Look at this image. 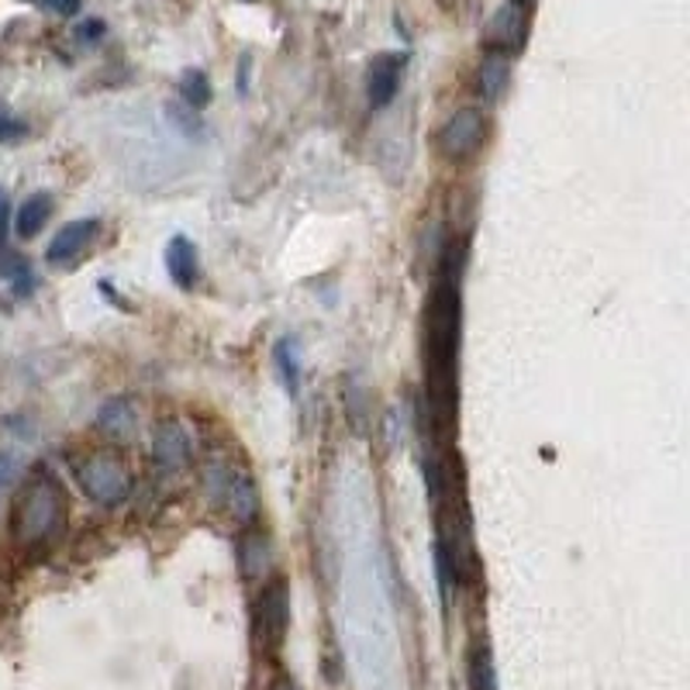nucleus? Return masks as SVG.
<instances>
[{
	"mask_svg": "<svg viewBox=\"0 0 690 690\" xmlns=\"http://www.w3.org/2000/svg\"><path fill=\"white\" fill-rule=\"evenodd\" d=\"M153 460L166 469V473H177L190 463V439L187 431L177 421H163L153 436Z\"/></svg>",
	"mask_w": 690,
	"mask_h": 690,
	"instance_id": "nucleus-10",
	"label": "nucleus"
},
{
	"mask_svg": "<svg viewBox=\"0 0 690 690\" xmlns=\"http://www.w3.org/2000/svg\"><path fill=\"white\" fill-rule=\"evenodd\" d=\"M287 624H290V587L287 580L279 576L255 597V608H252V639L259 650L263 653L279 650V642L287 635Z\"/></svg>",
	"mask_w": 690,
	"mask_h": 690,
	"instance_id": "nucleus-5",
	"label": "nucleus"
},
{
	"mask_svg": "<svg viewBox=\"0 0 690 690\" xmlns=\"http://www.w3.org/2000/svg\"><path fill=\"white\" fill-rule=\"evenodd\" d=\"M508 76H511V67H508V56L501 52H490L484 62H480V94L487 104H498L508 91Z\"/></svg>",
	"mask_w": 690,
	"mask_h": 690,
	"instance_id": "nucleus-15",
	"label": "nucleus"
},
{
	"mask_svg": "<svg viewBox=\"0 0 690 690\" xmlns=\"http://www.w3.org/2000/svg\"><path fill=\"white\" fill-rule=\"evenodd\" d=\"M38 4L46 11H52V14H59V17H73L83 0H38Z\"/></svg>",
	"mask_w": 690,
	"mask_h": 690,
	"instance_id": "nucleus-23",
	"label": "nucleus"
},
{
	"mask_svg": "<svg viewBox=\"0 0 690 690\" xmlns=\"http://www.w3.org/2000/svg\"><path fill=\"white\" fill-rule=\"evenodd\" d=\"M204 490L214 501V508H225L242 525H249L259 511V490L252 477L242 469H231L228 463H211L204 469Z\"/></svg>",
	"mask_w": 690,
	"mask_h": 690,
	"instance_id": "nucleus-4",
	"label": "nucleus"
},
{
	"mask_svg": "<svg viewBox=\"0 0 690 690\" xmlns=\"http://www.w3.org/2000/svg\"><path fill=\"white\" fill-rule=\"evenodd\" d=\"M49 218H52V193H46V190L32 193V198H25V204H21L17 214H14L17 239H35V235L49 225Z\"/></svg>",
	"mask_w": 690,
	"mask_h": 690,
	"instance_id": "nucleus-13",
	"label": "nucleus"
},
{
	"mask_svg": "<svg viewBox=\"0 0 690 690\" xmlns=\"http://www.w3.org/2000/svg\"><path fill=\"white\" fill-rule=\"evenodd\" d=\"M100 35H104V21H97V17L83 21V25L76 28V38L83 41V46H94V41H100Z\"/></svg>",
	"mask_w": 690,
	"mask_h": 690,
	"instance_id": "nucleus-22",
	"label": "nucleus"
},
{
	"mask_svg": "<svg viewBox=\"0 0 690 690\" xmlns=\"http://www.w3.org/2000/svg\"><path fill=\"white\" fill-rule=\"evenodd\" d=\"M273 359H276V370H279V377H284V386H287L290 394H297L300 366H297L294 342H290V338H279V342H276V349H273Z\"/></svg>",
	"mask_w": 690,
	"mask_h": 690,
	"instance_id": "nucleus-20",
	"label": "nucleus"
},
{
	"mask_svg": "<svg viewBox=\"0 0 690 690\" xmlns=\"http://www.w3.org/2000/svg\"><path fill=\"white\" fill-rule=\"evenodd\" d=\"M177 94H180V100L183 104H190V107H207L211 104V97H214V91H211V80H207V73L204 70H187L183 76H180V83H177Z\"/></svg>",
	"mask_w": 690,
	"mask_h": 690,
	"instance_id": "nucleus-18",
	"label": "nucleus"
},
{
	"mask_svg": "<svg viewBox=\"0 0 690 690\" xmlns=\"http://www.w3.org/2000/svg\"><path fill=\"white\" fill-rule=\"evenodd\" d=\"M97 222L94 218H83V222H70V225H62L59 231H56V239L49 242V249H46V259L52 266H73L76 259L91 249V242L97 239Z\"/></svg>",
	"mask_w": 690,
	"mask_h": 690,
	"instance_id": "nucleus-9",
	"label": "nucleus"
},
{
	"mask_svg": "<svg viewBox=\"0 0 690 690\" xmlns=\"http://www.w3.org/2000/svg\"><path fill=\"white\" fill-rule=\"evenodd\" d=\"M345 418H349L353 436H370V394L356 380H345Z\"/></svg>",
	"mask_w": 690,
	"mask_h": 690,
	"instance_id": "nucleus-16",
	"label": "nucleus"
},
{
	"mask_svg": "<svg viewBox=\"0 0 690 690\" xmlns=\"http://www.w3.org/2000/svg\"><path fill=\"white\" fill-rule=\"evenodd\" d=\"M76 480L83 487V493L100 508H118L132 498V469L121 456L115 452H94V456H86L76 469Z\"/></svg>",
	"mask_w": 690,
	"mask_h": 690,
	"instance_id": "nucleus-3",
	"label": "nucleus"
},
{
	"mask_svg": "<svg viewBox=\"0 0 690 690\" xmlns=\"http://www.w3.org/2000/svg\"><path fill=\"white\" fill-rule=\"evenodd\" d=\"M525 35H528V17H525V8L518 4H501L498 11H493L487 17V28H484V46L490 52H518L525 46Z\"/></svg>",
	"mask_w": 690,
	"mask_h": 690,
	"instance_id": "nucleus-7",
	"label": "nucleus"
},
{
	"mask_svg": "<svg viewBox=\"0 0 690 690\" xmlns=\"http://www.w3.org/2000/svg\"><path fill=\"white\" fill-rule=\"evenodd\" d=\"M67 493L62 487L38 473L25 487H21L14 514H11V535L21 549H41L52 546L56 538L67 532Z\"/></svg>",
	"mask_w": 690,
	"mask_h": 690,
	"instance_id": "nucleus-2",
	"label": "nucleus"
},
{
	"mask_svg": "<svg viewBox=\"0 0 690 690\" xmlns=\"http://www.w3.org/2000/svg\"><path fill=\"white\" fill-rule=\"evenodd\" d=\"M469 690H498V670L487 645H477L469 656Z\"/></svg>",
	"mask_w": 690,
	"mask_h": 690,
	"instance_id": "nucleus-19",
	"label": "nucleus"
},
{
	"mask_svg": "<svg viewBox=\"0 0 690 690\" xmlns=\"http://www.w3.org/2000/svg\"><path fill=\"white\" fill-rule=\"evenodd\" d=\"M270 690H297V683H294V680H287V677H279Z\"/></svg>",
	"mask_w": 690,
	"mask_h": 690,
	"instance_id": "nucleus-25",
	"label": "nucleus"
},
{
	"mask_svg": "<svg viewBox=\"0 0 690 690\" xmlns=\"http://www.w3.org/2000/svg\"><path fill=\"white\" fill-rule=\"evenodd\" d=\"M97 428L104 431L111 442H128L135 436L139 428V415H135V404L128 397H111L100 412H97Z\"/></svg>",
	"mask_w": 690,
	"mask_h": 690,
	"instance_id": "nucleus-12",
	"label": "nucleus"
},
{
	"mask_svg": "<svg viewBox=\"0 0 690 690\" xmlns=\"http://www.w3.org/2000/svg\"><path fill=\"white\" fill-rule=\"evenodd\" d=\"M28 135V121L17 118L11 107L0 104V145H11V142H21Z\"/></svg>",
	"mask_w": 690,
	"mask_h": 690,
	"instance_id": "nucleus-21",
	"label": "nucleus"
},
{
	"mask_svg": "<svg viewBox=\"0 0 690 690\" xmlns=\"http://www.w3.org/2000/svg\"><path fill=\"white\" fill-rule=\"evenodd\" d=\"M4 225H8V198L4 190H0V239H4Z\"/></svg>",
	"mask_w": 690,
	"mask_h": 690,
	"instance_id": "nucleus-24",
	"label": "nucleus"
},
{
	"mask_svg": "<svg viewBox=\"0 0 690 690\" xmlns=\"http://www.w3.org/2000/svg\"><path fill=\"white\" fill-rule=\"evenodd\" d=\"M239 567L249 580L263 576L273 567V543L266 532H246L239 543Z\"/></svg>",
	"mask_w": 690,
	"mask_h": 690,
	"instance_id": "nucleus-14",
	"label": "nucleus"
},
{
	"mask_svg": "<svg viewBox=\"0 0 690 690\" xmlns=\"http://www.w3.org/2000/svg\"><path fill=\"white\" fill-rule=\"evenodd\" d=\"M166 273L172 276V284L180 290H193L198 287V276H201V259H198V246L183 235L177 239H169L166 246Z\"/></svg>",
	"mask_w": 690,
	"mask_h": 690,
	"instance_id": "nucleus-11",
	"label": "nucleus"
},
{
	"mask_svg": "<svg viewBox=\"0 0 690 690\" xmlns=\"http://www.w3.org/2000/svg\"><path fill=\"white\" fill-rule=\"evenodd\" d=\"M487 142V118L480 107H460L439 132V153L449 163H466L484 148Z\"/></svg>",
	"mask_w": 690,
	"mask_h": 690,
	"instance_id": "nucleus-6",
	"label": "nucleus"
},
{
	"mask_svg": "<svg viewBox=\"0 0 690 690\" xmlns=\"http://www.w3.org/2000/svg\"><path fill=\"white\" fill-rule=\"evenodd\" d=\"M404 70H407L404 52H380L370 62V70H366V97H370L373 111H380V107H386L397 97Z\"/></svg>",
	"mask_w": 690,
	"mask_h": 690,
	"instance_id": "nucleus-8",
	"label": "nucleus"
},
{
	"mask_svg": "<svg viewBox=\"0 0 690 690\" xmlns=\"http://www.w3.org/2000/svg\"><path fill=\"white\" fill-rule=\"evenodd\" d=\"M463 249H452L442 259L439 284L425 308V404L431 415V431L452 436L460 415V338H463Z\"/></svg>",
	"mask_w": 690,
	"mask_h": 690,
	"instance_id": "nucleus-1",
	"label": "nucleus"
},
{
	"mask_svg": "<svg viewBox=\"0 0 690 690\" xmlns=\"http://www.w3.org/2000/svg\"><path fill=\"white\" fill-rule=\"evenodd\" d=\"M166 118H169V124L177 128L180 135H187V139H198V142H201V139L207 135V132H204V121H201V115H198V107L183 104L180 97L166 104Z\"/></svg>",
	"mask_w": 690,
	"mask_h": 690,
	"instance_id": "nucleus-17",
	"label": "nucleus"
},
{
	"mask_svg": "<svg viewBox=\"0 0 690 690\" xmlns=\"http://www.w3.org/2000/svg\"><path fill=\"white\" fill-rule=\"evenodd\" d=\"M511 4H518V8H528V4H535V0H511Z\"/></svg>",
	"mask_w": 690,
	"mask_h": 690,
	"instance_id": "nucleus-26",
	"label": "nucleus"
}]
</instances>
